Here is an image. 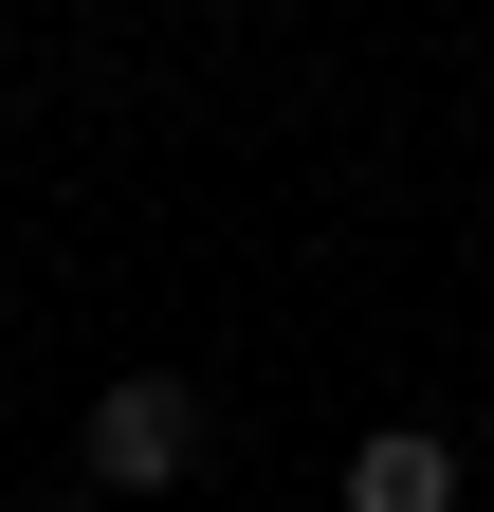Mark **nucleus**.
Returning a JSON list of instances; mask_svg holds the SVG:
<instances>
[{"mask_svg": "<svg viewBox=\"0 0 494 512\" xmlns=\"http://www.w3.org/2000/svg\"><path fill=\"white\" fill-rule=\"evenodd\" d=\"M74 458L110 494H183V476H202V384H183V366H110L92 421H74Z\"/></svg>", "mask_w": 494, "mask_h": 512, "instance_id": "obj_1", "label": "nucleus"}, {"mask_svg": "<svg viewBox=\"0 0 494 512\" xmlns=\"http://www.w3.org/2000/svg\"><path fill=\"white\" fill-rule=\"evenodd\" d=\"M348 512H458V439L440 421H366L348 439Z\"/></svg>", "mask_w": 494, "mask_h": 512, "instance_id": "obj_2", "label": "nucleus"}, {"mask_svg": "<svg viewBox=\"0 0 494 512\" xmlns=\"http://www.w3.org/2000/svg\"><path fill=\"white\" fill-rule=\"evenodd\" d=\"M0 330H19V293H0Z\"/></svg>", "mask_w": 494, "mask_h": 512, "instance_id": "obj_3", "label": "nucleus"}]
</instances>
